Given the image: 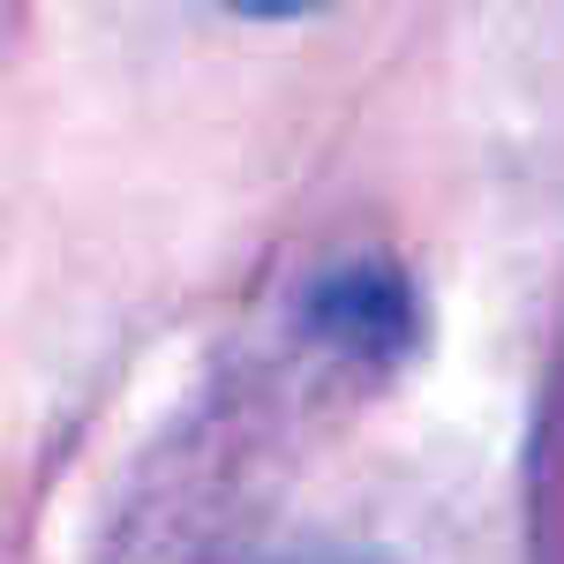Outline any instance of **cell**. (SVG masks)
Returning a JSON list of instances; mask_svg holds the SVG:
<instances>
[{"label": "cell", "instance_id": "6da1fadb", "mask_svg": "<svg viewBox=\"0 0 564 564\" xmlns=\"http://www.w3.org/2000/svg\"><path fill=\"white\" fill-rule=\"evenodd\" d=\"M316 332L347 339L369 361H391L414 339V302H406V286L391 279L384 263H347V271H332L316 286Z\"/></svg>", "mask_w": 564, "mask_h": 564}, {"label": "cell", "instance_id": "7a4b0ae2", "mask_svg": "<svg viewBox=\"0 0 564 564\" xmlns=\"http://www.w3.org/2000/svg\"><path fill=\"white\" fill-rule=\"evenodd\" d=\"M294 564H361V557H294Z\"/></svg>", "mask_w": 564, "mask_h": 564}]
</instances>
